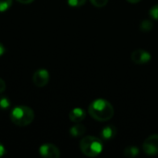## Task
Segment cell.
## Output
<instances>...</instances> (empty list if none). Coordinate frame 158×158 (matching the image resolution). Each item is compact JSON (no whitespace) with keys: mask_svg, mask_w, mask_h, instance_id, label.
Returning <instances> with one entry per match:
<instances>
[{"mask_svg":"<svg viewBox=\"0 0 158 158\" xmlns=\"http://www.w3.org/2000/svg\"><path fill=\"white\" fill-rule=\"evenodd\" d=\"M88 112L93 118L101 122L110 120L114 116V108L112 105L103 98H98L93 101L89 106Z\"/></svg>","mask_w":158,"mask_h":158,"instance_id":"obj_1","label":"cell"},{"mask_svg":"<svg viewBox=\"0 0 158 158\" xmlns=\"http://www.w3.org/2000/svg\"><path fill=\"white\" fill-rule=\"evenodd\" d=\"M10 119L17 126H28L34 119L32 109L26 106H17L10 112Z\"/></svg>","mask_w":158,"mask_h":158,"instance_id":"obj_2","label":"cell"},{"mask_svg":"<svg viewBox=\"0 0 158 158\" xmlns=\"http://www.w3.org/2000/svg\"><path fill=\"white\" fill-rule=\"evenodd\" d=\"M104 145L101 139L94 136H86L80 143V149L82 154L89 157H95L103 151Z\"/></svg>","mask_w":158,"mask_h":158,"instance_id":"obj_3","label":"cell"},{"mask_svg":"<svg viewBox=\"0 0 158 158\" xmlns=\"http://www.w3.org/2000/svg\"><path fill=\"white\" fill-rule=\"evenodd\" d=\"M143 152L148 156H156L158 154V134L150 135L145 139L143 144Z\"/></svg>","mask_w":158,"mask_h":158,"instance_id":"obj_4","label":"cell"},{"mask_svg":"<svg viewBox=\"0 0 158 158\" xmlns=\"http://www.w3.org/2000/svg\"><path fill=\"white\" fill-rule=\"evenodd\" d=\"M40 156L45 158H58L60 156L59 149L52 143H44L40 146Z\"/></svg>","mask_w":158,"mask_h":158,"instance_id":"obj_5","label":"cell"},{"mask_svg":"<svg viewBox=\"0 0 158 158\" xmlns=\"http://www.w3.org/2000/svg\"><path fill=\"white\" fill-rule=\"evenodd\" d=\"M131 60L135 63V64H139V65H143V64H147L151 59H152V56L151 54L144 50V49H136L131 53Z\"/></svg>","mask_w":158,"mask_h":158,"instance_id":"obj_6","label":"cell"},{"mask_svg":"<svg viewBox=\"0 0 158 158\" xmlns=\"http://www.w3.org/2000/svg\"><path fill=\"white\" fill-rule=\"evenodd\" d=\"M33 84L37 87H44L49 81V72L45 69H37L32 76Z\"/></svg>","mask_w":158,"mask_h":158,"instance_id":"obj_7","label":"cell"},{"mask_svg":"<svg viewBox=\"0 0 158 158\" xmlns=\"http://www.w3.org/2000/svg\"><path fill=\"white\" fill-rule=\"evenodd\" d=\"M116 135H117V129L115 126H112V125H107L104 127L102 131H100V137L102 140H105V141L112 140L113 138H115Z\"/></svg>","mask_w":158,"mask_h":158,"instance_id":"obj_8","label":"cell"},{"mask_svg":"<svg viewBox=\"0 0 158 158\" xmlns=\"http://www.w3.org/2000/svg\"><path fill=\"white\" fill-rule=\"evenodd\" d=\"M69 119L72 122H74V123H80V122H81L85 118L86 113H85V111L82 108L76 107V108L72 109L69 112Z\"/></svg>","mask_w":158,"mask_h":158,"instance_id":"obj_9","label":"cell"},{"mask_svg":"<svg viewBox=\"0 0 158 158\" xmlns=\"http://www.w3.org/2000/svg\"><path fill=\"white\" fill-rule=\"evenodd\" d=\"M85 131H86L85 126H83L82 124H76L70 128L69 134L74 138H78V137H81L85 133Z\"/></svg>","mask_w":158,"mask_h":158,"instance_id":"obj_10","label":"cell"},{"mask_svg":"<svg viewBox=\"0 0 158 158\" xmlns=\"http://www.w3.org/2000/svg\"><path fill=\"white\" fill-rule=\"evenodd\" d=\"M123 154H124V156H125L126 157L133 158L139 156L140 150H139V148L136 147V146H129V147H127V148L124 150Z\"/></svg>","mask_w":158,"mask_h":158,"instance_id":"obj_11","label":"cell"},{"mask_svg":"<svg viewBox=\"0 0 158 158\" xmlns=\"http://www.w3.org/2000/svg\"><path fill=\"white\" fill-rule=\"evenodd\" d=\"M153 25L154 24L150 19H144L143 21H142V23L140 25V29L143 32H148L153 29Z\"/></svg>","mask_w":158,"mask_h":158,"instance_id":"obj_12","label":"cell"},{"mask_svg":"<svg viewBox=\"0 0 158 158\" xmlns=\"http://www.w3.org/2000/svg\"><path fill=\"white\" fill-rule=\"evenodd\" d=\"M12 6V0H0V12H5Z\"/></svg>","mask_w":158,"mask_h":158,"instance_id":"obj_13","label":"cell"},{"mask_svg":"<svg viewBox=\"0 0 158 158\" xmlns=\"http://www.w3.org/2000/svg\"><path fill=\"white\" fill-rule=\"evenodd\" d=\"M11 103L7 97H0V108L1 109H7L9 108Z\"/></svg>","mask_w":158,"mask_h":158,"instance_id":"obj_14","label":"cell"},{"mask_svg":"<svg viewBox=\"0 0 158 158\" xmlns=\"http://www.w3.org/2000/svg\"><path fill=\"white\" fill-rule=\"evenodd\" d=\"M149 15L152 19L158 20V4L153 6L151 8H150V11H149Z\"/></svg>","mask_w":158,"mask_h":158,"instance_id":"obj_15","label":"cell"},{"mask_svg":"<svg viewBox=\"0 0 158 158\" xmlns=\"http://www.w3.org/2000/svg\"><path fill=\"white\" fill-rule=\"evenodd\" d=\"M87 0H68V4L70 6H74V7H78V6H81L86 3Z\"/></svg>","mask_w":158,"mask_h":158,"instance_id":"obj_16","label":"cell"},{"mask_svg":"<svg viewBox=\"0 0 158 158\" xmlns=\"http://www.w3.org/2000/svg\"><path fill=\"white\" fill-rule=\"evenodd\" d=\"M90 1L94 6H95L97 7H103L108 2V0H90Z\"/></svg>","mask_w":158,"mask_h":158,"instance_id":"obj_17","label":"cell"},{"mask_svg":"<svg viewBox=\"0 0 158 158\" xmlns=\"http://www.w3.org/2000/svg\"><path fill=\"white\" fill-rule=\"evenodd\" d=\"M5 89H6V83H5V81L0 78V94L3 93V92L5 91Z\"/></svg>","mask_w":158,"mask_h":158,"instance_id":"obj_18","label":"cell"},{"mask_svg":"<svg viewBox=\"0 0 158 158\" xmlns=\"http://www.w3.org/2000/svg\"><path fill=\"white\" fill-rule=\"evenodd\" d=\"M5 154H6V149L4 147V145L0 143V157L5 156Z\"/></svg>","mask_w":158,"mask_h":158,"instance_id":"obj_19","label":"cell"},{"mask_svg":"<svg viewBox=\"0 0 158 158\" xmlns=\"http://www.w3.org/2000/svg\"><path fill=\"white\" fill-rule=\"evenodd\" d=\"M19 3H21V4H24V5H27V4H31L32 3L34 0H17Z\"/></svg>","mask_w":158,"mask_h":158,"instance_id":"obj_20","label":"cell"},{"mask_svg":"<svg viewBox=\"0 0 158 158\" xmlns=\"http://www.w3.org/2000/svg\"><path fill=\"white\" fill-rule=\"evenodd\" d=\"M5 52H6V48H5V46L0 43V56H3V55L5 54Z\"/></svg>","mask_w":158,"mask_h":158,"instance_id":"obj_21","label":"cell"},{"mask_svg":"<svg viewBox=\"0 0 158 158\" xmlns=\"http://www.w3.org/2000/svg\"><path fill=\"white\" fill-rule=\"evenodd\" d=\"M129 3H131V4H136V3H138V2H140L141 0H127Z\"/></svg>","mask_w":158,"mask_h":158,"instance_id":"obj_22","label":"cell"}]
</instances>
